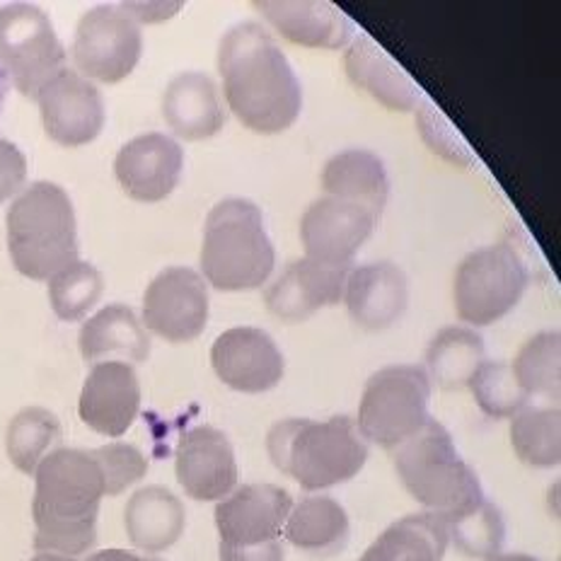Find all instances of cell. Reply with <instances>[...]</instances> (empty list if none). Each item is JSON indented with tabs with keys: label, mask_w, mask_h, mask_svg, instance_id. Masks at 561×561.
<instances>
[{
	"label": "cell",
	"mask_w": 561,
	"mask_h": 561,
	"mask_svg": "<svg viewBox=\"0 0 561 561\" xmlns=\"http://www.w3.org/2000/svg\"><path fill=\"white\" fill-rule=\"evenodd\" d=\"M218 73L226 102L256 134H280L296 124L302 90L286 54L262 25L242 22L218 46Z\"/></svg>",
	"instance_id": "cell-1"
},
{
	"label": "cell",
	"mask_w": 561,
	"mask_h": 561,
	"mask_svg": "<svg viewBox=\"0 0 561 561\" xmlns=\"http://www.w3.org/2000/svg\"><path fill=\"white\" fill-rule=\"evenodd\" d=\"M107 496L92 450L56 448L34 472V549L76 559L98 542L100 504Z\"/></svg>",
	"instance_id": "cell-2"
},
{
	"label": "cell",
	"mask_w": 561,
	"mask_h": 561,
	"mask_svg": "<svg viewBox=\"0 0 561 561\" xmlns=\"http://www.w3.org/2000/svg\"><path fill=\"white\" fill-rule=\"evenodd\" d=\"M268 458L306 491H320L354 479L368 460V446L354 419H284L266 436Z\"/></svg>",
	"instance_id": "cell-3"
},
{
	"label": "cell",
	"mask_w": 561,
	"mask_h": 561,
	"mask_svg": "<svg viewBox=\"0 0 561 561\" xmlns=\"http://www.w3.org/2000/svg\"><path fill=\"white\" fill-rule=\"evenodd\" d=\"M392 460L409 494L443 523L465 516L484 501L477 472L460 458L448 428L436 419L400 443Z\"/></svg>",
	"instance_id": "cell-4"
},
{
	"label": "cell",
	"mask_w": 561,
	"mask_h": 561,
	"mask_svg": "<svg viewBox=\"0 0 561 561\" xmlns=\"http://www.w3.org/2000/svg\"><path fill=\"white\" fill-rule=\"evenodd\" d=\"M8 250L15 268L49 280L78 262V226L70 196L54 182H34L8 210Z\"/></svg>",
	"instance_id": "cell-5"
},
{
	"label": "cell",
	"mask_w": 561,
	"mask_h": 561,
	"mask_svg": "<svg viewBox=\"0 0 561 561\" xmlns=\"http://www.w3.org/2000/svg\"><path fill=\"white\" fill-rule=\"evenodd\" d=\"M276 250L264 216L248 198H224L208 210L202 244V272L218 290H252L274 272Z\"/></svg>",
	"instance_id": "cell-6"
},
{
	"label": "cell",
	"mask_w": 561,
	"mask_h": 561,
	"mask_svg": "<svg viewBox=\"0 0 561 561\" xmlns=\"http://www.w3.org/2000/svg\"><path fill=\"white\" fill-rule=\"evenodd\" d=\"M294 499L276 484H244L216 506L220 561H284V525Z\"/></svg>",
	"instance_id": "cell-7"
},
{
	"label": "cell",
	"mask_w": 561,
	"mask_h": 561,
	"mask_svg": "<svg viewBox=\"0 0 561 561\" xmlns=\"http://www.w3.org/2000/svg\"><path fill=\"white\" fill-rule=\"evenodd\" d=\"M530 272L511 242H496L467 254L453 280L455 312L467 324L486 327L518 306Z\"/></svg>",
	"instance_id": "cell-8"
},
{
	"label": "cell",
	"mask_w": 561,
	"mask_h": 561,
	"mask_svg": "<svg viewBox=\"0 0 561 561\" xmlns=\"http://www.w3.org/2000/svg\"><path fill=\"white\" fill-rule=\"evenodd\" d=\"M431 380L421 366H388L366 382L356 426L364 440L394 450L426 424Z\"/></svg>",
	"instance_id": "cell-9"
},
{
	"label": "cell",
	"mask_w": 561,
	"mask_h": 561,
	"mask_svg": "<svg viewBox=\"0 0 561 561\" xmlns=\"http://www.w3.org/2000/svg\"><path fill=\"white\" fill-rule=\"evenodd\" d=\"M0 68L30 100H37L39 90L66 68V49L42 8L32 3L0 8Z\"/></svg>",
	"instance_id": "cell-10"
},
{
	"label": "cell",
	"mask_w": 561,
	"mask_h": 561,
	"mask_svg": "<svg viewBox=\"0 0 561 561\" xmlns=\"http://www.w3.org/2000/svg\"><path fill=\"white\" fill-rule=\"evenodd\" d=\"M144 54V32L131 13L116 5H98L80 18L73 37V61L83 78L119 83Z\"/></svg>",
	"instance_id": "cell-11"
},
{
	"label": "cell",
	"mask_w": 561,
	"mask_h": 561,
	"mask_svg": "<svg viewBox=\"0 0 561 561\" xmlns=\"http://www.w3.org/2000/svg\"><path fill=\"white\" fill-rule=\"evenodd\" d=\"M208 322V290L194 268L170 266L160 272L144 296V324L172 344L202 336Z\"/></svg>",
	"instance_id": "cell-12"
},
{
	"label": "cell",
	"mask_w": 561,
	"mask_h": 561,
	"mask_svg": "<svg viewBox=\"0 0 561 561\" xmlns=\"http://www.w3.org/2000/svg\"><path fill=\"white\" fill-rule=\"evenodd\" d=\"M44 131L58 146H88L102 134L104 100L100 88L73 68H64L46 83L39 95Z\"/></svg>",
	"instance_id": "cell-13"
},
{
	"label": "cell",
	"mask_w": 561,
	"mask_h": 561,
	"mask_svg": "<svg viewBox=\"0 0 561 561\" xmlns=\"http://www.w3.org/2000/svg\"><path fill=\"white\" fill-rule=\"evenodd\" d=\"M376 216L366 206L324 196L308 206L300 218V240L308 260L330 266H351L376 228Z\"/></svg>",
	"instance_id": "cell-14"
},
{
	"label": "cell",
	"mask_w": 561,
	"mask_h": 561,
	"mask_svg": "<svg viewBox=\"0 0 561 561\" xmlns=\"http://www.w3.org/2000/svg\"><path fill=\"white\" fill-rule=\"evenodd\" d=\"M210 366L228 388L248 394L274 390L284 378V354L256 327H232L210 346Z\"/></svg>",
	"instance_id": "cell-15"
},
{
	"label": "cell",
	"mask_w": 561,
	"mask_h": 561,
	"mask_svg": "<svg viewBox=\"0 0 561 561\" xmlns=\"http://www.w3.org/2000/svg\"><path fill=\"white\" fill-rule=\"evenodd\" d=\"M184 150L165 134H144L122 146L114 174L122 190L140 204H158L180 184Z\"/></svg>",
	"instance_id": "cell-16"
},
{
	"label": "cell",
	"mask_w": 561,
	"mask_h": 561,
	"mask_svg": "<svg viewBox=\"0 0 561 561\" xmlns=\"http://www.w3.org/2000/svg\"><path fill=\"white\" fill-rule=\"evenodd\" d=\"M178 482L196 501H224L236 491L238 462L228 436L214 426H194L178 443Z\"/></svg>",
	"instance_id": "cell-17"
},
{
	"label": "cell",
	"mask_w": 561,
	"mask_h": 561,
	"mask_svg": "<svg viewBox=\"0 0 561 561\" xmlns=\"http://www.w3.org/2000/svg\"><path fill=\"white\" fill-rule=\"evenodd\" d=\"M140 385L126 360H102L80 390L78 414L95 434L119 438L138 416Z\"/></svg>",
	"instance_id": "cell-18"
},
{
	"label": "cell",
	"mask_w": 561,
	"mask_h": 561,
	"mask_svg": "<svg viewBox=\"0 0 561 561\" xmlns=\"http://www.w3.org/2000/svg\"><path fill=\"white\" fill-rule=\"evenodd\" d=\"M351 266H330L314 260L290 262L266 290V308L286 322H302L344 298Z\"/></svg>",
	"instance_id": "cell-19"
},
{
	"label": "cell",
	"mask_w": 561,
	"mask_h": 561,
	"mask_svg": "<svg viewBox=\"0 0 561 561\" xmlns=\"http://www.w3.org/2000/svg\"><path fill=\"white\" fill-rule=\"evenodd\" d=\"M254 8L288 42L310 49H342L356 37L354 20L324 0H256Z\"/></svg>",
	"instance_id": "cell-20"
},
{
	"label": "cell",
	"mask_w": 561,
	"mask_h": 561,
	"mask_svg": "<svg viewBox=\"0 0 561 561\" xmlns=\"http://www.w3.org/2000/svg\"><path fill=\"white\" fill-rule=\"evenodd\" d=\"M344 300L351 320L356 324L373 332L388 330L407 310V276L392 262L364 264L348 274Z\"/></svg>",
	"instance_id": "cell-21"
},
{
	"label": "cell",
	"mask_w": 561,
	"mask_h": 561,
	"mask_svg": "<svg viewBox=\"0 0 561 561\" xmlns=\"http://www.w3.org/2000/svg\"><path fill=\"white\" fill-rule=\"evenodd\" d=\"M344 66L351 83L358 90L368 92L382 107L392 112H412L421 104L419 85L366 32H358L351 39L344 56Z\"/></svg>",
	"instance_id": "cell-22"
},
{
	"label": "cell",
	"mask_w": 561,
	"mask_h": 561,
	"mask_svg": "<svg viewBox=\"0 0 561 561\" xmlns=\"http://www.w3.org/2000/svg\"><path fill=\"white\" fill-rule=\"evenodd\" d=\"M162 116L184 140L210 138L226 126V107L216 83L196 70H186L170 80L162 98Z\"/></svg>",
	"instance_id": "cell-23"
},
{
	"label": "cell",
	"mask_w": 561,
	"mask_h": 561,
	"mask_svg": "<svg viewBox=\"0 0 561 561\" xmlns=\"http://www.w3.org/2000/svg\"><path fill=\"white\" fill-rule=\"evenodd\" d=\"M128 540L148 554L165 552L180 540L186 525L182 501L165 486H144L128 499L124 511Z\"/></svg>",
	"instance_id": "cell-24"
},
{
	"label": "cell",
	"mask_w": 561,
	"mask_h": 561,
	"mask_svg": "<svg viewBox=\"0 0 561 561\" xmlns=\"http://www.w3.org/2000/svg\"><path fill=\"white\" fill-rule=\"evenodd\" d=\"M322 190L339 202L366 206L380 218L388 204L390 180L382 160L370 150L351 148L327 160L322 170Z\"/></svg>",
	"instance_id": "cell-25"
},
{
	"label": "cell",
	"mask_w": 561,
	"mask_h": 561,
	"mask_svg": "<svg viewBox=\"0 0 561 561\" xmlns=\"http://www.w3.org/2000/svg\"><path fill=\"white\" fill-rule=\"evenodd\" d=\"M80 354L90 364H102L112 356L144 364L150 356V336L136 312L126 306H107L80 330Z\"/></svg>",
	"instance_id": "cell-26"
},
{
	"label": "cell",
	"mask_w": 561,
	"mask_h": 561,
	"mask_svg": "<svg viewBox=\"0 0 561 561\" xmlns=\"http://www.w3.org/2000/svg\"><path fill=\"white\" fill-rule=\"evenodd\" d=\"M286 540L314 557H332L348 542V516L344 506L330 496H308L290 508Z\"/></svg>",
	"instance_id": "cell-27"
},
{
	"label": "cell",
	"mask_w": 561,
	"mask_h": 561,
	"mask_svg": "<svg viewBox=\"0 0 561 561\" xmlns=\"http://www.w3.org/2000/svg\"><path fill=\"white\" fill-rule=\"evenodd\" d=\"M448 528L434 513H414L392 523L360 561H443Z\"/></svg>",
	"instance_id": "cell-28"
},
{
	"label": "cell",
	"mask_w": 561,
	"mask_h": 561,
	"mask_svg": "<svg viewBox=\"0 0 561 561\" xmlns=\"http://www.w3.org/2000/svg\"><path fill=\"white\" fill-rule=\"evenodd\" d=\"M484 364L482 336L465 327L440 330L426 351V376L443 390H462Z\"/></svg>",
	"instance_id": "cell-29"
},
{
	"label": "cell",
	"mask_w": 561,
	"mask_h": 561,
	"mask_svg": "<svg viewBox=\"0 0 561 561\" xmlns=\"http://www.w3.org/2000/svg\"><path fill=\"white\" fill-rule=\"evenodd\" d=\"M61 443V424L44 407H27L13 416L5 434L8 458L20 472L34 474L46 455Z\"/></svg>",
	"instance_id": "cell-30"
},
{
	"label": "cell",
	"mask_w": 561,
	"mask_h": 561,
	"mask_svg": "<svg viewBox=\"0 0 561 561\" xmlns=\"http://www.w3.org/2000/svg\"><path fill=\"white\" fill-rule=\"evenodd\" d=\"M511 443L518 458L530 467H557L561 460V424L557 407L525 404L513 416Z\"/></svg>",
	"instance_id": "cell-31"
},
{
	"label": "cell",
	"mask_w": 561,
	"mask_h": 561,
	"mask_svg": "<svg viewBox=\"0 0 561 561\" xmlns=\"http://www.w3.org/2000/svg\"><path fill=\"white\" fill-rule=\"evenodd\" d=\"M104 294V278L88 262H73L49 278V300L58 320L78 322L98 306Z\"/></svg>",
	"instance_id": "cell-32"
},
{
	"label": "cell",
	"mask_w": 561,
	"mask_h": 561,
	"mask_svg": "<svg viewBox=\"0 0 561 561\" xmlns=\"http://www.w3.org/2000/svg\"><path fill=\"white\" fill-rule=\"evenodd\" d=\"M561 342L559 332H540L528 339L513 360V376L528 394L559 397L561 378Z\"/></svg>",
	"instance_id": "cell-33"
},
{
	"label": "cell",
	"mask_w": 561,
	"mask_h": 561,
	"mask_svg": "<svg viewBox=\"0 0 561 561\" xmlns=\"http://www.w3.org/2000/svg\"><path fill=\"white\" fill-rule=\"evenodd\" d=\"M448 540L455 542L462 554L472 559H491L501 552L506 540V523L501 511L491 504V501H482L477 508H472L465 516L446 523Z\"/></svg>",
	"instance_id": "cell-34"
},
{
	"label": "cell",
	"mask_w": 561,
	"mask_h": 561,
	"mask_svg": "<svg viewBox=\"0 0 561 561\" xmlns=\"http://www.w3.org/2000/svg\"><path fill=\"white\" fill-rule=\"evenodd\" d=\"M467 388L472 390L479 409L491 419H513L530 400V394L513 376L511 366L501 360H484Z\"/></svg>",
	"instance_id": "cell-35"
},
{
	"label": "cell",
	"mask_w": 561,
	"mask_h": 561,
	"mask_svg": "<svg viewBox=\"0 0 561 561\" xmlns=\"http://www.w3.org/2000/svg\"><path fill=\"white\" fill-rule=\"evenodd\" d=\"M416 124H419V134L426 140V146L438 153L443 160L453 162V165L460 168H472L474 165V156L472 150L467 148L462 136L458 134L446 114H443L438 107H434L431 102H421L419 112H416Z\"/></svg>",
	"instance_id": "cell-36"
},
{
	"label": "cell",
	"mask_w": 561,
	"mask_h": 561,
	"mask_svg": "<svg viewBox=\"0 0 561 561\" xmlns=\"http://www.w3.org/2000/svg\"><path fill=\"white\" fill-rule=\"evenodd\" d=\"M92 455H95L102 470L107 496H119L122 491L134 486L148 472L146 455L128 443H110V446L92 450Z\"/></svg>",
	"instance_id": "cell-37"
},
{
	"label": "cell",
	"mask_w": 561,
	"mask_h": 561,
	"mask_svg": "<svg viewBox=\"0 0 561 561\" xmlns=\"http://www.w3.org/2000/svg\"><path fill=\"white\" fill-rule=\"evenodd\" d=\"M27 180V158L22 150L0 138V204L15 196Z\"/></svg>",
	"instance_id": "cell-38"
},
{
	"label": "cell",
	"mask_w": 561,
	"mask_h": 561,
	"mask_svg": "<svg viewBox=\"0 0 561 561\" xmlns=\"http://www.w3.org/2000/svg\"><path fill=\"white\" fill-rule=\"evenodd\" d=\"M85 561H160V559L138 557L134 552H126V549H102V552L90 554Z\"/></svg>",
	"instance_id": "cell-39"
},
{
	"label": "cell",
	"mask_w": 561,
	"mask_h": 561,
	"mask_svg": "<svg viewBox=\"0 0 561 561\" xmlns=\"http://www.w3.org/2000/svg\"><path fill=\"white\" fill-rule=\"evenodd\" d=\"M489 561H540V559H535L530 554H496V557H491Z\"/></svg>",
	"instance_id": "cell-40"
},
{
	"label": "cell",
	"mask_w": 561,
	"mask_h": 561,
	"mask_svg": "<svg viewBox=\"0 0 561 561\" xmlns=\"http://www.w3.org/2000/svg\"><path fill=\"white\" fill-rule=\"evenodd\" d=\"M8 88H10V80L5 76V70L0 68V112H3V104H5V98H8Z\"/></svg>",
	"instance_id": "cell-41"
},
{
	"label": "cell",
	"mask_w": 561,
	"mask_h": 561,
	"mask_svg": "<svg viewBox=\"0 0 561 561\" xmlns=\"http://www.w3.org/2000/svg\"><path fill=\"white\" fill-rule=\"evenodd\" d=\"M32 561H76V559H68V557H58V554H37Z\"/></svg>",
	"instance_id": "cell-42"
}]
</instances>
